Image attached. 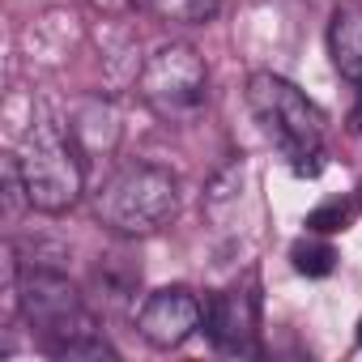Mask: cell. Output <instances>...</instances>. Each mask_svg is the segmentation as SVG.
Returning <instances> with one entry per match:
<instances>
[{"label": "cell", "instance_id": "obj_14", "mask_svg": "<svg viewBox=\"0 0 362 362\" xmlns=\"http://www.w3.org/2000/svg\"><path fill=\"white\" fill-rule=\"evenodd\" d=\"M90 5H94L98 13H111V18H119V13H132L136 5H149V0H90Z\"/></svg>", "mask_w": 362, "mask_h": 362}, {"label": "cell", "instance_id": "obj_7", "mask_svg": "<svg viewBox=\"0 0 362 362\" xmlns=\"http://www.w3.org/2000/svg\"><path fill=\"white\" fill-rule=\"evenodd\" d=\"M205 328L209 341L222 354H256V337H260V298L252 286H230L222 294L209 298L205 307Z\"/></svg>", "mask_w": 362, "mask_h": 362}, {"label": "cell", "instance_id": "obj_4", "mask_svg": "<svg viewBox=\"0 0 362 362\" xmlns=\"http://www.w3.org/2000/svg\"><path fill=\"white\" fill-rule=\"evenodd\" d=\"M179 214V179L166 166L136 162L111 175L98 192V222L124 239L158 235Z\"/></svg>", "mask_w": 362, "mask_h": 362}, {"label": "cell", "instance_id": "obj_13", "mask_svg": "<svg viewBox=\"0 0 362 362\" xmlns=\"http://www.w3.org/2000/svg\"><path fill=\"white\" fill-rule=\"evenodd\" d=\"M243 162H230L226 170H218L214 175V184H209V192H205V205H209V214L218 218L226 205H235L239 197H243Z\"/></svg>", "mask_w": 362, "mask_h": 362}, {"label": "cell", "instance_id": "obj_8", "mask_svg": "<svg viewBox=\"0 0 362 362\" xmlns=\"http://www.w3.org/2000/svg\"><path fill=\"white\" fill-rule=\"evenodd\" d=\"M69 132H73V141L86 158H107V153H115V145L124 136V124H119V111L107 98H86V103H77V111L69 119Z\"/></svg>", "mask_w": 362, "mask_h": 362}, {"label": "cell", "instance_id": "obj_15", "mask_svg": "<svg viewBox=\"0 0 362 362\" xmlns=\"http://www.w3.org/2000/svg\"><path fill=\"white\" fill-rule=\"evenodd\" d=\"M358 345H362V320H358Z\"/></svg>", "mask_w": 362, "mask_h": 362}, {"label": "cell", "instance_id": "obj_10", "mask_svg": "<svg viewBox=\"0 0 362 362\" xmlns=\"http://www.w3.org/2000/svg\"><path fill=\"white\" fill-rule=\"evenodd\" d=\"M358 209H362V201H354V197H332V201H324V205H315V209L307 214V230H311V235L349 230L354 218H358Z\"/></svg>", "mask_w": 362, "mask_h": 362}, {"label": "cell", "instance_id": "obj_11", "mask_svg": "<svg viewBox=\"0 0 362 362\" xmlns=\"http://www.w3.org/2000/svg\"><path fill=\"white\" fill-rule=\"evenodd\" d=\"M222 0H149V9L162 22H179V26H205L218 18Z\"/></svg>", "mask_w": 362, "mask_h": 362}, {"label": "cell", "instance_id": "obj_3", "mask_svg": "<svg viewBox=\"0 0 362 362\" xmlns=\"http://www.w3.org/2000/svg\"><path fill=\"white\" fill-rule=\"evenodd\" d=\"M247 107L260 119L264 136L290 158L294 175H320V145H324V115L320 107L277 73L247 77Z\"/></svg>", "mask_w": 362, "mask_h": 362}, {"label": "cell", "instance_id": "obj_5", "mask_svg": "<svg viewBox=\"0 0 362 362\" xmlns=\"http://www.w3.org/2000/svg\"><path fill=\"white\" fill-rule=\"evenodd\" d=\"M136 94L162 119L197 115L205 107V94H209V73H205L201 52L188 47V43H166V47H158L141 64Z\"/></svg>", "mask_w": 362, "mask_h": 362}, {"label": "cell", "instance_id": "obj_1", "mask_svg": "<svg viewBox=\"0 0 362 362\" xmlns=\"http://www.w3.org/2000/svg\"><path fill=\"white\" fill-rule=\"evenodd\" d=\"M18 307L26 324L39 332V349L52 358H115L103 341L98 320L81 303L77 286L64 277L60 264H26L13 277Z\"/></svg>", "mask_w": 362, "mask_h": 362}, {"label": "cell", "instance_id": "obj_12", "mask_svg": "<svg viewBox=\"0 0 362 362\" xmlns=\"http://www.w3.org/2000/svg\"><path fill=\"white\" fill-rule=\"evenodd\" d=\"M290 260H294V269H298L303 277H328V273L337 269V252H332V243H324V239H298V243L290 247Z\"/></svg>", "mask_w": 362, "mask_h": 362}, {"label": "cell", "instance_id": "obj_16", "mask_svg": "<svg viewBox=\"0 0 362 362\" xmlns=\"http://www.w3.org/2000/svg\"><path fill=\"white\" fill-rule=\"evenodd\" d=\"M358 201H362V188H358Z\"/></svg>", "mask_w": 362, "mask_h": 362}, {"label": "cell", "instance_id": "obj_2", "mask_svg": "<svg viewBox=\"0 0 362 362\" xmlns=\"http://www.w3.org/2000/svg\"><path fill=\"white\" fill-rule=\"evenodd\" d=\"M81 149L69 128H60L52 115H35L13 162L22 175V197L39 214H64L77 205L86 170H81Z\"/></svg>", "mask_w": 362, "mask_h": 362}, {"label": "cell", "instance_id": "obj_6", "mask_svg": "<svg viewBox=\"0 0 362 362\" xmlns=\"http://www.w3.org/2000/svg\"><path fill=\"white\" fill-rule=\"evenodd\" d=\"M205 320L201 298L188 286H166L153 290L141 307H136V332L153 345V349H179Z\"/></svg>", "mask_w": 362, "mask_h": 362}, {"label": "cell", "instance_id": "obj_9", "mask_svg": "<svg viewBox=\"0 0 362 362\" xmlns=\"http://www.w3.org/2000/svg\"><path fill=\"white\" fill-rule=\"evenodd\" d=\"M328 56L337 73L362 90V5H337L328 22Z\"/></svg>", "mask_w": 362, "mask_h": 362}]
</instances>
